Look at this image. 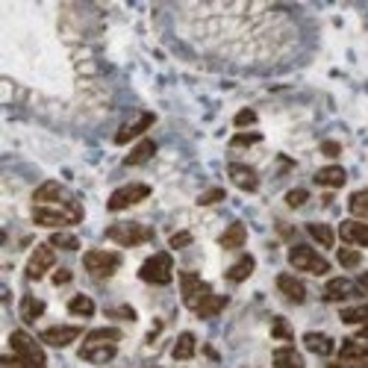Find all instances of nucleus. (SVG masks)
Listing matches in <instances>:
<instances>
[{"instance_id":"obj_28","label":"nucleus","mask_w":368,"mask_h":368,"mask_svg":"<svg viewBox=\"0 0 368 368\" xmlns=\"http://www.w3.org/2000/svg\"><path fill=\"white\" fill-rule=\"evenodd\" d=\"M307 233L321 245V248H333L336 245V230L330 224H307Z\"/></svg>"},{"instance_id":"obj_8","label":"nucleus","mask_w":368,"mask_h":368,"mask_svg":"<svg viewBox=\"0 0 368 368\" xmlns=\"http://www.w3.org/2000/svg\"><path fill=\"white\" fill-rule=\"evenodd\" d=\"M147 194H150V186H147V183H127V186H121V189H115V191L110 194V201H106V209H110V212L130 209V206L142 204Z\"/></svg>"},{"instance_id":"obj_35","label":"nucleus","mask_w":368,"mask_h":368,"mask_svg":"<svg viewBox=\"0 0 368 368\" xmlns=\"http://www.w3.org/2000/svg\"><path fill=\"white\" fill-rule=\"evenodd\" d=\"M227 198V194H224V189H219V186H215V189H206L204 194H201V198H198V204L201 206H209V204H221Z\"/></svg>"},{"instance_id":"obj_7","label":"nucleus","mask_w":368,"mask_h":368,"mask_svg":"<svg viewBox=\"0 0 368 368\" xmlns=\"http://www.w3.org/2000/svg\"><path fill=\"white\" fill-rule=\"evenodd\" d=\"M83 266L95 280H106V277H112L121 268V253H115V251H89L83 256Z\"/></svg>"},{"instance_id":"obj_46","label":"nucleus","mask_w":368,"mask_h":368,"mask_svg":"<svg viewBox=\"0 0 368 368\" xmlns=\"http://www.w3.org/2000/svg\"><path fill=\"white\" fill-rule=\"evenodd\" d=\"M147 368H159V365H147Z\"/></svg>"},{"instance_id":"obj_39","label":"nucleus","mask_w":368,"mask_h":368,"mask_svg":"<svg viewBox=\"0 0 368 368\" xmlns=\"http://www.w3.org/2000/svg\"><path fill=\"white\" fill-rule=\"evenodd\" d=\"M233 124L236 127H251V124H256V112L253 110H239V112H236V118H233Z\"/></svg>"},{"instance_id":"obj_42","label":"nucleus","mask_w":368,"mask_h":368,"mask_svg":"<svg viewBox=\"0 0 368 368\" xmlns=\"http://www.w3.org/2000/svg\"><path fill=\"white\" fill-rule=\"evenodd\" d=\"M327 368H368V359H348V362H330Z\"/></svg>"},{"instance_id":"obj_36","label":"nucleus","mask_w":368,"mask_h":368,"mask_svg":"<svg viewBox=\"0 0 368 368\" xmlns=\"http://www.w3.org/2000/svg\"><path fill=\"white\" fill-rule=\"evenodd\" d=\"M310 201V191L307 189H292L289 194H286V204L292 206V209H298V206H304Z\"/></svg>"},{"instance_id":"obj_26","label":"nucleus","mask_w":368,"mask_h":368,"mask_svg":"<svg viewBox=\"0 0 368 368\" xmlns=\"http://www.w3.org/2000/svg\"><path fill=\"white\" fill-rule=\"evenodd\" d=\"M194 351H198V339H194V333H180L177 342H174V351H171V357L186 362L194 357Z\"/></svg>"},{"instance_id":"obj_12","label":"nucleus","mask_w":368,"mask_h":368,"mask_svg":"<svg viewBox=\"0 0 368 368\" xmlns=\"http://www.w3.org/2000/svg\"><path fill=\"white\" fill-rule=\"evenodd\" d=\"M339 239L348 245V248H368V224L348 219L339 224Z\"/></svg>"},{"instance_id":"obj_17","label":"nucleus","mask_w":368,"mask_h":368,"mask_svg":"<svg viewBox=\"0 0 368 368\" xmlns=\"http://www.w3.org/2000/svg\"><path fill=\"white\" fill-rule=\"evenodd\" d=\"M359 292V283H354V280L348 277H333L327 286H324V300H348Z\"/></svg>"},{"instance_id":"obj_3","label":"nucleus","mask_w":368,"mask_h":368,"mask_svg":"<svg viewBox=\"0 0 368 368\" xmlns=\"http://www.w3.org/2000/svg\"><path fill=\"white\" fill-rule=\"evenodd\" d=\"M106 239L121 245V248H139V245L154 239V230L139 224V221H118V224H112L110 230H106Z\"/></svg>"},{"instance_id":"obj_16","label":"nucleus","mask_w":368,"mask_h":368,"mask_svg":"<svg viewBox=\"0 0 368 368\" xmlns=\"http://www.w3.org/2000/svg\"><path fill=\"white\" fill-rule=\"evenodd\" d=\"M227 174H230V180L236 183V189H242V191H256V189H259V174H256L251 165L233 162V165L227 168Z\"/></svg>"},{"instance_id":"obj_45","label":"nucleus","mask_w":368,"mask_h":368,"mask_svg":"<svg viewBox=\"0 0 368 368\" xmlns=\"http://www.w3.org/2000/svg\"><path fill=\"white\" fill-rule=\"evenodd\" d=\"M359 289H362V292H368V271L359 277Z\"/></svg>"},{"instance_id":"obj_22","label":"nucleus","mask_w":368,"mask_h":368,"mask_svg":"<svg viewBox=\"0 0 368 368\" xmlns=\"http://www.w3.org/2000/svg\"><path fill=\"white\" fill-rule=\"evenodd\" d=\"M227 304H230V298H227V295H215V292H212V295H206V298H204L201 304L194 307L191 312L198 315V318H212V315H219Z\"/></svg>"},{"instance_id":"obj_4","label":"nucleus","mask_w":368,"mask_h":368,"mask_svg":"<svg viewBox=\"0 0 368 368\" xmlns=\"http://www.w3.org/2000/svg\"><path fill=\"white\" fill-rule=\"evenodd\" d=\"M139 277L150 286H168L171 277H174V259H171V253H165V251L147 256L139 268Z\"/></svg>"},{"instance_id":"obj_24","label":"nucleus","mask_w":368,"mask_h":368,"mask_svg":"<svg viewBox=\"0 0 368 368\" xmlns=\"http://www.w3.org/2000/svg\"><path fill=\"white\" fill-rule=\"evenodd\" d=\"M253 268H256V263H253V256L251 253H245L242 259H236V263L227 268V283H245V280L253 274Z\"/></svg>"},{"instance_id":"obj_2","label":"nucleus","mask_w":368,"mask_h":368,"mask_svg":"<svg viewBox=\"0 0 368 368\" xmlns=\"http://www.w3.org/2000/svg\"><path fill=\"white\" fill-rule=\"evenodd\" d=\"M33 221L38 227H51V230L71 227V224L83 221V206L80 204H74V206H33Z\"/></svg>"},{"instance_id":"obj_32","label":"nucleus","mask_w":368,"mask_h":368,"mask_svg":"<svg viewBox=\"0 0 368 368\" xmlns=\"http://www.w3.org/2000/svg\"><path fill=\"white\" fill-rule=\"evenodd\" d=\"M51 245L59 248V251H77L80 248V239H77V236H71V233H53L51 236Z\"/></svg>"},{"instance_id":"obj_6","label":"nucleus","mask_w":368,"mask_h":368,"mask_svg":"<svg viewBox=\"0 0 368 368\" xmlns=\"http://www.w3.org/2000/svg\"><path fill=\"white\" fill-rule=\"evenodd\" d=\"M289 266L298 268V271H307V274H327L330 271V259H324L321 253H315L310 245H295L289 251Z\"/></svg>"},{"instance_id":"obj_38","label":"nucleus","mask_w":368,"mask_h":368,"mask_svg":"<svg viewBox=\"0 0 368 368\" xmlns=\"http://www.w3.org/2000/svg\"><path fill=\"white\" fill-rule=\"evenodd\" d=\"M256 142H263V136L259 133H239V136H233V147H251V144H256Z\"/></svg>"},{"instance_id":"obj_14","label":"nucleus","mask_w":368,"mask_h":368,"mask_svg":"<svg viewBox=\"0 0 368 368\" xmlns=\"http://www.w3.org/2000/svg\"><path fill=\"white\" fill-rule=\"evenodd\" d=\"M339 359L342 362H348V359H368V324H365L357 336H348V339L342 342Z\"/></svg>"},{"instance_id":"obj_30","label":"nucleus","mask_w":368,"mask_h":368,"mask_svg":"<svg viewBox=\"0 0 368 368\" xmlns=\"http://www.w3.org/2000/svg\"><path fill=\"white\" fill-rule=\"evenodd\" d=\"M339 318L345 324H368V304H359V307H345L339 312Z\"/></svg>"},{"instance_id":"obj_43","label":"nucleus","mask_w":368,"mask_h":368,"mask_svg":"<svg viewBox=\"0 0 368 368\" xmlns=\"http://www.w3.org/2000/svg\"><path fill=\"white\" fill-rule=\"evenodd\" d=\"M321 154H324V157H339L342 147H339L336 142H324V144H321Z\"/></svg>"},{"instance_id":"obj_10","label":"nucleus","mask_w":368,"mask_h":368,"mask_svg":"<svg viewBox=\"0 0 368 368\" xmlns=\"http://www.w3.org/2000/svg\"><path fill=\"white\" fill-rule=\"evenodd\" d=\"M180 295H183V304H186L189 310H194L206 295H212V286L206 283V280H201L198 274L183 271V274H180Z\"/></svg>"},{"instance_id":"obj_29","label":"nucleus","mask_w":368,"mask_h":368,"mask_svg":"<svg viewBox=\"0 0 368 368\" xmlns=\"http://www.w3.org/2000/svg\"><path fill=\"white\" fill-rule=\"evenodd\" d=\"M68 312L71 315H80V318H92L95 315V300L89 295H74L68 300Z\"/></svg>"},{"instance_id":"obj_9","label":"nucleus","mask_w":368,"mask_h":368,"mask_svg":"<svg viewBox=\"0 0 368 368\" xmlns=\"http://www.w3.org/2000/svg\"><path fill=\"white\" fill-rule=\"evenodd\" d=\"M74 204L77 201L68 194V189H65L62 183H56V180L41 183L33 191V206H74Z\"/></svg>"},{"instance_id":"obj_41","label":"nucleus","mask_w":368,"mask_h":368,"mask_svg":"<svg viewBox=\"0 0 368 368\" xmlns=\"http://www.w3.org/2000/svg\"><path fill=\"white\" fill-rule=\"evenodd\" d=\"M0 368H36V365H30V362H24V359H18L15 354H6L4 359H0Z\"/></svg>"},{"instance_id":"obj_40","label":"nucleus","mask_w":368,"mask_h":368,"mask_svg":"<svg viewBox=\"0 0 368 368\" xmlns=\"http://www.w3.org/2000/svg\"><path fill=\"white\" fill-rule=\"evenodd\" d=\"M106 315L110 318H124V321H136V312L130 307H112V310H106Z\"/></svg>"},{"instance_id":"obj_15","label":"nucleus","mask_w":368,"mask_h":368,"mask_svg":"<svg viewBox=\"0 0 368 368\" xmlns=\"http://www.w3.org/2000/svg\"><path fill=\"white\" fill-rule=\"evenodd\" d=\"M154 121H157L154 112H142V115H136L133 121H127V124L118 130V133H115V144H127V142L139 139L147 127H154Z\"/></svg>"},{"instance_id":"obj_11","label":"nucleus","mask_w":368,"mask_h":368,"mask_svg":"<svg viewBox=\"0 0 368 368\" xmlns=\"http://www.w3.org/2000/svg\"><path fill=\"white\" fill-rule=\"evenodd\" d=\"M56 266V253H53V245H38L36 251H33V256L27 259V268H24V274H27V280H41L51 268Z\"/></svg>"},{"instance_id":"obj_37","label":"nucleus","mask_w":368,"mask_h":368,"mask_svg":"<svg viewBox=\"0 0 368 368\" xmlns=\"http://www.w3.org/2000/svg\"><path fill=\"white\" fill-rule=\"evenodd\" d=\"M171 251H183V248H189L191 245V233L189 230H180V233H174V236H171Z\"/></svg>"},{"instance_id":"obj_19","label":"nucleus","mask_w":368,"mask_h":368,"mask_svg":"<svg viewBox=\"0 0 368 368\" xmlns=\"http://www.w3.org/2000/svg\"><path fill=\"white\" fill-rule=\"evenodd\" d=\"M315 186H324V189H342L348 183V174H345L342 165H324L321 171H315Z\"/></svg>"},{"instance_id":"obj_21","label":"nucleus","mask_w":368,"mask_h":368,"mask_svg":"<svg viewBox=\"0 0 368 368\" xmlns=\"http://www.w3.org/2000/svg\"><path fill=\"white\" fill-rule=\"evenodd\" d=\"M304 348L310 351V354H318V357H330L333 351H336V342L327 336V333H307L304 336Z\"/></svg>"},{"instance_id":"obj_23","label":"nucleus","mask_w":368,"mask_h":368,"mask_svg":"<svg viewBox=\"0 0 368 368\" xmlns=\"http://www.w3.org/2000/svg\"><path fill=\"white\" fill-rule=\"evenodd\" d=\"M157 154V142H150V139H142L133 150H130V154L124 157V165L127 168H136V165H144L150 157Z\"/></svg>"},{"instance_id":"obj_33","label":"nucleus","mask_w":368,"mask_h":368,"mask_svg":"<svg viewBox=\"0 0 368 368\" xmlns=\"http://www.w3.org/2000/svg\"><path fill=\"white\" fill-rule=\"evenodd\" d=\"M271 336L280 339V342H289V345H292V339H295L292 324H289L286 318H274V324H271Z\"/></svg>"},{"instance_id":"obj_1","label":"nucleus","mask_w":368,"mask_h":368,"mask_svg":"<svg viewBox=\"0 0 368 368\" xmlns=\"http://www.w3.org/2000/svg\"><path fill=\"white\" fill-rule=\"evenodd\" d=\"M118 342H121V330H115V327L89 330V333H85L83 348H80V359L92 362V365L112 362L115 354H118Z\"/></svg>"},{"instance_id":"obj_13","label":"nucleus","mask_w":368,"mask_h":368,"mask_svg":"<svg viewBox=\"0 0 368 368\" xmlns=\"http://www.w3.org/2000/svg\"><path fill=\"white\" fill-rule=\"evenodd\" d=\"M77 336H83V330L74 327V324H53V327L41 330V342L51 345V348H65V345H71Z\"/></svg>"},{"instance_id":"obj_5","label":"nucleus","mask_w":368,"mask_h":368,"mask_svg":"<svg viewBox=\"0 0 368 368\" xmlns=\"http://www.w3.org/2000/svg\"><path fill=\"white\" fill-rule=\"evenodd\" d=\"M9 348H12V354H15L18 359H24V362H30V365H36V368H48L45 351H41V345H38L27 330H15V333L9 336Z\"/></svg>"},{"instance_id":"obj_18","label":"nucleus","mask_w":368,"mask_h":368,"mask_svg":"<svg viewBox=\"0 0 368 368\" xmlns=\"http://www.w3.org/2000/svg\"><path fill=\"white\" fill-rule=\"evenodd\" d=\"M277 289H280V295H283L286 300H292V304H304V300H307V286L300 283L298 277H292V274H280L277 277Z\"/></svg>"},{"instance_id":"obj_44","label":"nucleus","mask_w":368,"mask_h":368,"mask_svg":"<svg viewBox=\"0 0 368 368\" xmlns=\"http://www.w3.org/2000/svg\"><path fill=\"white\" fill-rule=\"evenodd\" d=\"M68 280H71V271H68V268H59V271H53V283H56V286H65V283H68Z\"/></svg>"},{"instance_id":"obj_25","label":"nucleus","mask_w":368,"mask_h":368,"mask_svg":"<svg viewBox=\"0 0 368 368\" xmlns=\"http://www.w3.org/2000/svg\"><path fill=\"white\" fill-rule=\"evenodd\" d=\"M45 300H38L33 295H24L21 298V318H24V324H36L41 315H45Z\"/></svg>"},{"instance_id":"obj_20","label":"nucleus","mask_w":368,"mask_h":368,"mask_svg":"<svg viewBox=\"0 0 368 368\" xmlns=\"http://www.w3.org/2000/svg\"><path fill=\"white\" fill-rule=\"evenodd\" d=\"M248 242V227L242 221H233L221 236H219V245L224 251H236V248H242Z\"/></svg>"},{"instance_id":"obj_31","label":"nucleus","mask_w":368,"mask_h":368,"mask_svg":"<svg viewBox=\"0 0 368 368\" xmlns=\"http://www.w3.org/2000/svg\"><path fill=\"white\" fill-rule=\"evenodd\" d=\"M348 206H351V212H354V219H357V221H359V219H368V191H357V194H351Z\"/></svg>"},{"instance_id":"obj_27","label":"nucleus","mask_w":368,"mask_h":368,"mask_svg":"<svg viewBox=\"0 0 368 368\" xmlns=\"http://www.w3.org/2000/svg\"><path fill=\"white\" fill-rule=\"evenodd\" d=\"M274 368H304V357L292 345H283V348L274 351Z\"/></svg>"},{"instance_id":"obj_34","label":"nucleus","mask_w":368,"mask_h":368,"mask_svg":"<svg viewBox=\"0 0 368 368\" xmlns=\"http://www.w3.org/2000/svg\"><path fill=\"white\" fill-rule=\"evenodd\" d=\"M336 259H339L345 268H359V266H362V253L354 251V248H342V251L336 253Z\"/></svg>"}]
</instances>
